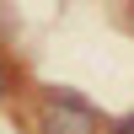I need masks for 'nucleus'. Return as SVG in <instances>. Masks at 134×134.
<instances>
[{"label":"nucleus","instance_id":"nucleus-1","mask_svg":"<svg viewBox=\"0 0 134 134\" xmlns=\"http://www.w3.org/2000/svg\"><path fill=\"white\" fill-rule=\"evenodd\" d=\"M43 134H97V113L75 97H48L43 102Z\"/></svg>","mask_w":134,"mask_h":134},{"label":"nucleus","instance_id":"nucleus-2","mask_svg":"<svg viewBox=\"0 0 134 134\" xmlns=\"http://www.w3.org/2000/svg\"><path fill=\"white\" fill-rule=\"evenodd\" d=\"M5 91H11V70L0 64V97H5Z\"/></svg>","mask_w":134,"mask_h":134},{"label":"nucleus","instance_id":"nucleus-3","mask_svg":"<svg viewBox=\"0 0 134 134\" xmlns=\"http://www.w3.org/2000/svg\"><path fill=\"white\" fill-rule=\"evenodd\" d=\"M113 134H134V118H129V124H118V129H113Z\"/></svg>","mask_w":134,"mask_h":134}]
</instances>
